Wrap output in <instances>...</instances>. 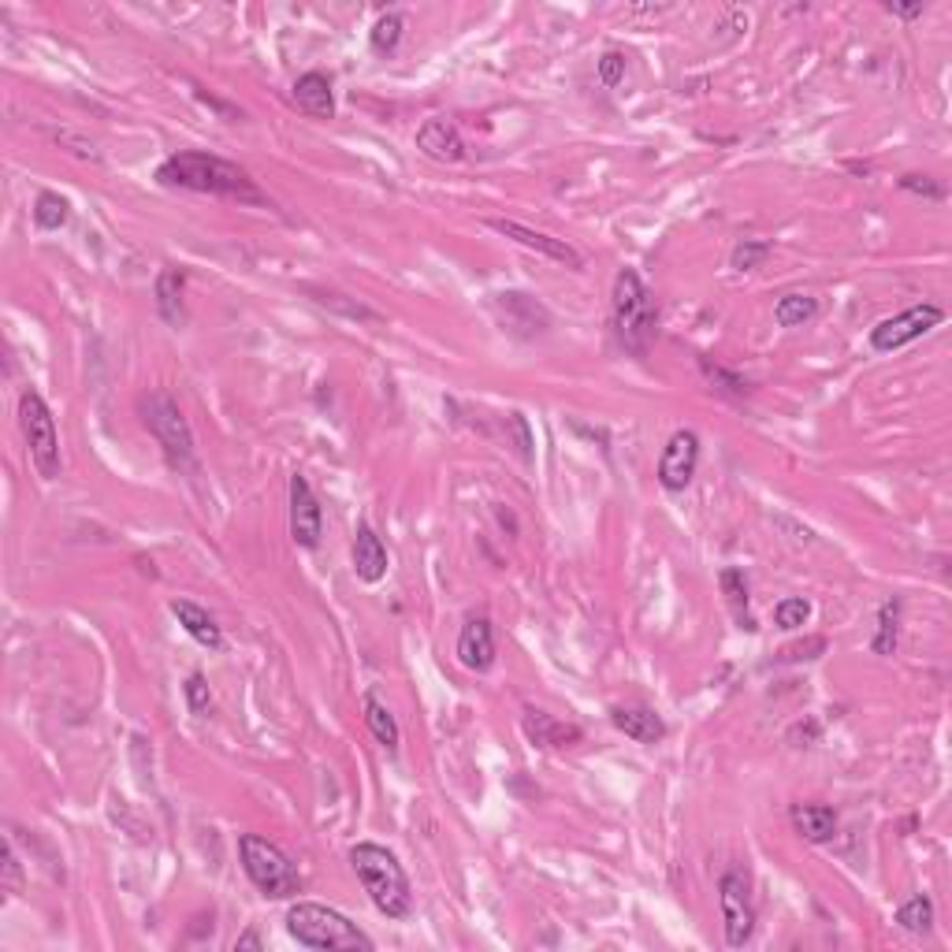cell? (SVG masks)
<instances>
[{
	"label": "cell",
	"instance_id": "obj_15",
	"mask_svg": "<svg viewBox=\"0 0 952 952\" xmlns=\"http://www.w3.org/2000/svg\"><path fill=\"white\" fill-rule=\"evenodd\" d=\"M521 726H525V737L536 748H573V745H581V737H584L581 726L559 721V718H551L547 710H536V707H525Z\"/></svg>",
	"mask_w": 952,
	"mask_h": 952
},
{
	"label": "cell",
	"instance_id": "obj_32",
	"mask_svg": "<svg viewBox=\"0 0 952 952\" xmlns=\"http://www.w3.org/2000/svg\"><path fill=\"white\" fill-rule=\"evenodd\" d=\"M183 696H186V707H191L194 715H205V710L213 707V693H208L205 674H191V677H186Z\"/></svg>",
	"mask_w": 952,
	"mask_h": 952
},
{
	"label": "cell",
	"instance_id": "obj_21",
	"mask_svg": "<svg viewBox=\"0 0 952 952\" xmlns=\"http://www.w3.org/2000/svg\"><path fill=\"white\" fill-rule=\"evenodd\" d=\"M183 287H186V276L180 268H161V276H156V287H153V295H156V313H161V317L167 320V324H183Z\"/></svg>",
	"mask_w": 952,
	"mask_h": 952
},
{
	"label": "cell",
	"instance_id": "obj_13",
	"mask_svg": "<svg viewBox=\"0 0 952 952\" xmlns=\"http://www.w3.org/2000/svg\"><path fill=\"white\" fill-rule=\"evenodd\" d=\"M417 150L436 164H458L465 161V139L451 120H424L417 127Z\"/></svg>",
	"mask_w": 952,
	"mask_h": 952
},
{
	"label": "cell",
	"instance_id": "obj_6",
	"mask_svg": "<svg viewBox=\"0 0 952 952\" xmlns=\"http://www.w3.org/2000/svg\"><path fill=\"white\" fill-rule=\"evenodd\" d=\"M19 428H23L30 462H34L41 480H57L64 462H60V436H57V417H52L49 402L30 387L19 395Z\"/></svg>",
	"mask_w": 952,
	"mask_h": 952
},
{
	"label": "cell",
	"instance_id": "obj_24",
	"mask_svg": "<svg viewBox=\"0 0 952 952\" xmlns=\"http://www.w3.org/2000/svg\"><path fill=\"white\" fill-rule=\"evenodd\" d=\"M71 219V202L52 191H41L34 197V224L41 227V232H60V227H68Z\"/></svg>",
	"mask_w": 952,
	"mask_h": 952
},
{
	"label": "cell",
	"instance_id": "obj_30",
	"mask_svg": "<svg viewBox=\"0 0 952 952\" xmlns=\"http://www.w3.org/2000/svg\"><path fill=\"white\" fill-rule=\"evenodd\" d=\"M811 618V603L808 600H781L778 606H774V622H778V629H800L803 622Z\"/></svg>",
	"mask_w": 952,
	"mask_h": 952
},
{
	"label": "cell",
	"instance_id": "obj_8",
	"mask_svg": "<svg viewBox=\"0 0 952 952\" xmlns=\"http://www.w3.org/2000/svg\"><path fill=\"white\" fill-rule=\"evenodd\" d=\"M718 908L726 923V945L745 949L756 934V908H751L748 878L740 871H726L718 878Z\"/></svg>",
	"mask_w": 952,
	"mask_h": 952
},
{
	"label": "cell",
	"instance_id": "obj_25",
	"mask_svg": "<svg viewBox=\"0 0 952 952\" xmlns=\"http://www.w3.org/2000/svg\"><path fill=\"white\" fill-rule=\"evenodd\" d=\"M721 592H726L729 606H734V618L740 622V629L756 633L759 625L751 622V614H748V584H745V573H740V570H721Z\"/></svg>",
	"mask_w": 952,
	"mask_h": 952
},
{
	"label": "cell",
	"instance_id": "obj_20",
	"mask_svg": "<svg viewBox=\"0 0 952 952\" xmlns=\"http://www.w3.org/2000/svg\"><path fill=\"white\" fill-rule=\"evenodd\" d=\"M172 614H175V618H180V625H183L186 633L194 636L197 644L208 647V652H219V647H224V633H219V625L213 622V614L202 611V606H197V603H191V600H175V603H172Z\"/></svg>",
	"mask_w": 952,
	"mask_h": 952
},
{
	"label": "cell",
	"instance_id": "obj_7",
	"mask_svg": "<svg viewBox=\"0 0 952 952\" xmlns=\"http://www.w3.org/2000/svg\"><path fill=\"white\" fill-rule=\"evenodd\" d=\"M142 424L150 428V436L161 443L164 458L175 469H186L194 462V432L167 391H153L150 399H142Z\"/></svg>",
	"mask_w": 952,
	"mask_h": 952
},
{
	"label": "cell",
	"instance_id": "obj_19",
	"mask_svg": "<svg viewBox=\"0 0 952 952\" xmlns=\"http://www.w3.org/2000/svg\"><path fill=\"white\" fill-rule=\"evenodd\" d=\"M295 104L313 120H331L335 116V98H331V82L320 71H306L295 82Z\"/></svg>",
	"mask_w": 952,
	"mask_h": 952
},
{
	"label": "cell",
	"instance_id": "obj_10",
	"mask_svg": "<svg viewBox=\"0 0 952 952\" xmlns=\"http://www.w3.org/2000/svg\"><path fill=\"white\" fill-rule=\"evenodd\" d=\"M696 465H699V436L693 432V428H682V432H674L666 439L655 477L666 491H685L688 484H693Z\"/></svg>",
	"mask_w": 952,
	"mask_h": 952
},
{
	"label": "cell",
	"instance_id": "obj_5",
	"mask_svg": "<svg viewBox=\"0 0 952 952\" xmlns=\"http://www.w3.org/2000/svg\"><path fill=\"white\" fill-rule=\"evenodd\" d=\"M238 856H243V871L249 874V882L257 886L260 897H268V901H287V897L301 893V874L295 860H290L279 844H272L268 837L243 833L238 837Z\"/></svg>",
	"mask_w": 952,
	"mask_h": 952
},
{
	"label": "cell",
	"instance_id": "obj_9",
	"mask_svg": "<svg viewBox=\"0 0 952 952\" xmlns=\"http://www.w3.org/2000/svg\"><path fill=\"white\" fill-rule=\"evenodd\" d=\"M941 320H945V309L923 301V306H912V309L897 313V317H886L882 324H874V328H871V347L878 354H893V350L908 347V342L923 339V335L934 331Z\"/></svg>",
	"mask_w": 952,
	"mask_h": 952
},
{
	"label": "cell",
	"instance_id": "obj_29",
	"mask_svg": "<svg viewBox=\"0 0 952 952\" xmlns=\"http://www.w3.org/2000/svg\"><path fill=\"white\" fill-rule=\"evenodd\" d=\"M770 243H756V238H745V243H737V249H734V257H729V268H737V272H751V268H759L762 260L770 257Z\"/></svg>",
	"mask_w": 952,
	"mask_h": 952
},
{
	"label": "cell",
	"instance_id": "obj_36",
	"mask_svg": "<svg viewBox=\"0 0 952 952\" xmlns=\"http://www.w3.org/2000/svg\"><path fill=\"white\" fill-rule=\"evenodd\" d=\"M886 12L897 16V19H919L927 12V4H923V0H919V4H886Z\"/></svg>",
	"mask_w": 952,
	"mask_h": 952
},
{
	"label": "cell",
	"instance_id": "obj_38",
	"mask_svg": "<svg viewBox=\"0 0 952 952\" xmlns=\"http://www.w3.org/2000/svg\"><path fill=\"white\" fill-rule=\"evenodd\" d=\"M235 949H260V938H257V934L238 938V941H235Z\"/></svg>",
	"mask_w": 952,
	"mask_h": 952
},
{
	"label": "cell",
	"instance_id": "obj_23",
	"mask_svg": "<svg viewBox=\"0 0 952 952\" xmlns=\"http://www.w3.org/2000/svg\"><path fill=\"white\" fill-rule=\"evenodd\" d=\"M815 313H819V298L811 295H781L778 306H774V320L781 324V328H800V324L815 320Z\"/></svg>",
	"mask_w": 952,
	"mask_h": 952
},
{
	"label": "cell",
	"instance_id": "obj_31",
	"mask_svg": "<svg viewBox=\"0 0 952 952\" xmlns=\"http://www.w3.org/2000/svg\"><path fill=\"white\" fill-rule=\"evenodd\" d=\"M699 369H704V376H707L710 383H718V391L734 395V399L748 395V380H740L737 372H726L721 365H710V358H699Z\"/></svg>",
	"mask_w": 952,
	"mask_h": 952
},
{
	"label": "cell",
	"instance_id": "obj_27",
	"mask_svg": "<svg viewBox=\"0 0 952 952\" xmlns=\"http://www.w3.org/2000/svg\"><path fill=\"white\" fill-rule=\"evenodd\" d=\"M897 618H901V603L897 600L882 603V611H878V636L871 641L874 655H893L897 652Z\"/></svg>",
	"mask_w": 952,
	"mask_h": 952
},
{
	"label": "cell",
	"instance_id": "obj_11",
	"mask_svg": "<svg viewBox=\"0 0 952 952\" xmlns=\"http://www.w3.org/2000/svg\"><path fill=\"white\" fill-rule=\"evenodd\" d=\"M290 536H295L298 547H306V551L317 547L320 536H324L320 499L301 473L290 477Z\"/></svg>",
	"mask_w": 952,
	"mask_h": 952
},
{
	"label": "cell",
	"instance_id": "obj_12",
	"mask_svg": "<svg viewBox=\"0 0 952 952\" xmlns=\"http://www.w3.org/2000/svg\"><path fill=\"white\" fill-rule=\"evenodd\" d=\"M488 227H491V232H499V235H506V238H514V243H521V246L536 249V254H543V257L559 260V265H566V268H584V257L566 243V238L532 232V227L518 224V219H488Z\"/></svg>",
	"mask_w": 952,
	"mask_h": 952
},
{
	"label": "cell",
	"instance_id": "obj_1",
	"mask_svg": "<svg viewBox=\"0 0 952 952\" xmlns=\"http://www.w3.org/2000/svg\"><path fill=\"white\" fill-rule=\"evenodd\" d=\"M156 183L175 186V191L235 197V202H243V205H268V197L257 191V183L249 180L246 167H238L235 161H224V156H216V153H202V150L172 153L156 167Z\"/></svg>",
	"mask_w": 952,
	"mask_h": 952
},
{
	"label": "cell",
	"instance_id": "obj_17",
	"mask_svg": "<svg viewBox=\"0 0 952 952\" xmlns=\"http://www.w3.org/2000/svg\"><path fill=\"white\" fill-rule=\"evenodd\" d=\"M611 721H614V729H618V734L636 740V745H655V740L666 737L663 718H658L652 707H614Z\"/></svg>",
	"mask_w": 952,
	"mask_h": 952
},
{
	"label": "cell",
	"instance_id": "obj_37",
	"mask_svg": "<svg viewBox=\"0 0 952 952\" xmlns=\"http://www.w3.org/2000/svg\"><path fill=\"white\" fill-rule=\"evenodd\" d=\"M811 647H815V652H822V647H826V641H811ZM803 652H808V647H789L786 655H789V658H808Z\"/></svg>",
	"mask_w": 952,
	"mask_h": 952
},
{
	"label": "cell",
	"instance_id": "obj_2",
	"mask_svg": "<svg viewBox=\"0 0 952 952\" xmlns=\"http://www.w3.org/2000/svg\"><path fill=\"white\" fill-rule=\"evenodd\" d=\"M611 320L614 335H618L622 350H629L633 358H647L658 331V306L655 295L644 287V279L633 268H622L614 276V295H611Z\"/></svg>",
	"mask_w": 952,
	"mask_h": 952
},
{
	"label": "cell",
	"instance_id": "obj_34",
	"mask_svg": "<svg viewBox=\"0 0 952 952\" xmlns=\"http://www.w3.org/2000/svg\"><path fill=\"white\" fill-rule=\"evenodd\" d=\"M625 79V57L622 52H603L600 57V82L606 90H614Z\"/></svg>",
	"mask_w": 952,
	"mask_h": 952
},
{
	"label": "cell",
	"instance_id": "obj_16",
	"mask_svg": "<svg viewBox=\"0 0 952 952\" xmlns=\"http://www.w3.org/2000/svg\"><path fill=\"white\" fill-rule=\"evenodd\" d=\"M354 573L365 584H380L387 577V547L369 525H358L354 536Z\"/></svg>",
	"mask_w": 952,
	"mask_h": 952
},
{
	"label": "cell",
	"instance_id": "obj_22",
	"mask_svg": "<svg viewBox=\"0 0 952 952\" xmlns=\"http://www.w3.org/2000/svg\"><path fill=\"white\" fill-rule=\"evenodd\" d=\"M365 726H369V734L376 737V745H383L391 756L399 751V740H402L399 721H395V715L387 710V704H380L372 693L365 696Z\"/></svg>",
	"mask_w": 952,
	"mask_h": 952
},
{
	"label": "cell",
	"instance_id": "obj_4",
	"mask_svg": "<svg viewBox=\"0 0 952 952\" xmlns=\"http://www.w3.org/2000/svg\"><path fill=\"white\" fill-rule=\"evenodd\" d=\"M287 934L306 949H342V952H372L376 941L342 912L317 901H298L287 908Z\"/></svg>",
	"mask_w": 952,
	"mask_h": 952
},
{
	"label": "cell",
	"instance_id": "obj_18",
	"mask_svg": "<svg viewBox=\"0 0 952 952\" xmlns=\"http://www.w3.org/2000/svg\"><path fill=\"white\" fill-rule=\"evenodd\" d=\"M789 819L803 841H811V844L833 841V833H837V811L830 803H792Z\"/></svg>",
	"mask_w": 952,
	"mask_h": 952
},
{
	"label": "cell",
	"instance_id": "obj_28",
	"mask_svg": "<svg viewBox=\"0 0 952 952\" xmlns=\"http://www.w3.org/2000/svg\"><path fill=\"white\" fill-rule=\"evenodd\" d=\"M897 923H901L908 934H927L934 927V904L927 897H912L908 904L897 908Z\"/></svg>",
	"mask_w": 952,
	"mask_h": 952
},
{
	"label": "cell",
	"instance_id": "obj_3",
	"mask_svg": "<svg viewBox=\"0 0 952 952\" xmlns=\"http://www.w3.org/2000/svg\"><path fill=\"white\" fill-rule=\"evenodd\" d=\"M350 863L358 871L365 893L369 901L380 908L387 919H406L413 908V893H410V878H406L399 856L387 852L383 844L361 841L350 849Z\"/></svg>",
	"mask_w": 952,
	"mask_h": 952
},
{
	"label": "cell",
	"instance_id": "obj_26",
	"mask_svg": "<svg viewBox=\"0 0 952 952\" xmlns=\"http://www.w3.org/2000/svg\"><path fill=\"white\" fill-rule=\"evenodd\" d=\"M402 30H406V19L399 12L380 16V19H376V27H372V34H369L372 52H380V57L395 52V49H399V41H402Z\"/></svg>",
	"mask_w": 952,
	"mask_h": 952
},
{
	"label": "cell",
	"instance_id": "obj_35",
	"mask_svg": "<svg viewBox=\"0 0 952 952\" xmlns=\"http://www.w3.org/2000/svg\"><path fill=\"white\" fill-rule=\"evenodd\" d=\"M16 886H19V860H16L12 844H4V889L12 893Z\"/></svg>",
	"mask_w": 952,
	"mask_h": 952
},
{
	"label": "cell",
	"instance_id": "obj_33",
	"mask_svg": "<svg viewBox=\"0 0 952 952\" xmlns=\"http://www.w3.org/2000/svg\"><path fill=\"white\" fill-rule=\"evenodd\" d=\"M901 191L908 194H919V197H930V202H945V186L934 183L930 175H901Z\"/></svg>",
	"mask_w": 952,
	"mask_h": 952
},
{
	"label": "cell",
	"instance_id": "obj_14",
	"mask_svg": "<svg viewBox=\"0 0 952 952\" xmlns=\"http://www.w3.org/2000/svg\"><path fill=\"white\" fill-rule=\"evenodd\" d=\"M458 663L473 674H488L495 666V633L488 618H469L458 633Z\"/></svg>",
	"mask_w": 952,
	"mask_h": 952
}]
</instances>
